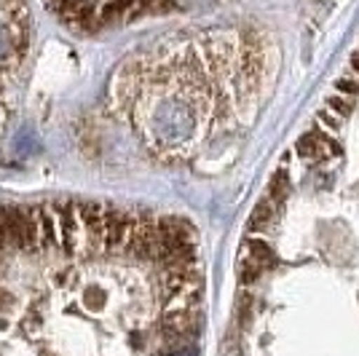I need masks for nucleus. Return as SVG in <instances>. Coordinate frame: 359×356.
I'll return each instance as SVG.
<instances>
[{
	"mask_svg": "<svg viewBox=\"0 0 359 356\" xmlns=\"http://www.w3.org/2000/svg\"><path fill=\"white\" fill-rule=\"evenodd\" d=\"M298 153L303 158H311L319 161L330 153V139L327 137H319V134H303L298 142Z\"/></svg>",
	"mask_w": 359,
	"mask_h": 356,
	"instance_id": "nucleus-1",
	"label": "nucleus"
},
{
	"mask_svg": "<svg viewBox=\"0 0 359 356\" xmlns=\"http://www.w3.org/2000/svg\"><path fill=\"white\" fill-rule=\"evenodd\" d=\"M316 118H319V123H322L325 129H330V132H338V129H341V118H344V116H338V113H332L330 107H325V110H319V113H316Z\"/></svg>",
	"mask_w": 359,
	"mask_h": 356,
	"instance_id": "nucleus-3",
	"label": "nucleus"
},
{
	"mask_svg": "<svg viewBox=\"0 0 359 356\" xmlns=\"http://www.w3.org/2000/svg\"><path fill=\"white\" fill-rule=\"evenodd\" d=\"M335 89H338V94L354 97L359 91V78H338V81H335Z\"/></svg>",
	"mask_w": 359,
	"mask_h": 356,
	"instance_id": "nucleus-4",
	"label": "nucleus"
},
{
	"mask_svg": "<svg viewBox=\"0 0 359 356\" xmlns=\"http://www.w3.org/2000/svg\"><path fill=\"white\" fill-rule=\"evenodd\" d=\"M351 104H354V100L346 97V94H332V97H327V107L332 110V113H338V116L351 113Z\"/></svg>",
	"mask_w": 359,
	"mask_h": 356,
	"instance_id": "nucleus-2",
	"label": "nucleus"
},
{
	"mask_svg": "<svg viewBox=\"0 0 359 356\" xmlns=\"http://www.w3.org/2000/svg\"><path fill=\"white\" fill-rule=\"evenodd\" d=\"M351 73H354V78H359V48L351 54Z\"/></svg>",
	"mask_w": 359,
	"mask_h": 356,
	"instance_id": "nucleus-5",
	"label": "nucleus"
}]
</instances>
